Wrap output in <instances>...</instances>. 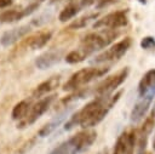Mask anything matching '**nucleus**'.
<instances>
[{
  "label": "nucleus",
  "instance_id": "nucleus-6",
  "mask_svg": "<svg viewBox=\"0 0 155 154\" xmlns=\"http://www.w3.org/2000/svg\"><path fill=\"white\" fill-rule=\"evenodd\" d=\"M128 68H125L122 70H120L119 73L108 76L107 79H104L96 89V93L97 96H110L127 78L128 75Z\"/></svg>",
  "mask_w": 155,
  "mask_h": 154
},
{
  "label": "nucleus",
  "instance_id": "nucleus-28",
  "mask_svg": "<svg viewBox=\"0 0 155 154\" xmlns=\"http://www.w3.org/2000/svg\"><path fill=\"white\" fill-rule=\"evenodd\" d=\"M150 116H153V118L155 119V102H154V104H153V107H151V112H150Z\"/></svg>",
  "mask_w": 155,
  "mask_h": 154
},
{
  "label": "nucleus",
  "instance_id": "nucleus-1",
  "mask_svg": "<svg viewBox=\"0 0 155 154\" xmlns=\"http://www.w3.org/2000/svg\"><path fill=\"white\" fill-rule=\"evenodd\" d=\"M121 93L122 91H119L113 96H97L69 118L64 125V130H71L76 125H80L84 129L98 125L107 116L113 105L119 101Z\"/></svg>",
  "mask_w": 155,
  "mask_h": 154
},
{
  "label": "nucleus",
  "instance_id": "nucleus-3",
  "mask_svg": "<svg viewBox=\"0 0 155 154\" xmlns=\"http://www.w3.org/2000/svg\"><path fill=\"white\" fill-rule=\"evenodd\" d=\"M109 72V67H90V68H82L74 73L69 80L64 84L63 90L65 91H73L78 90L81 86L91 82L92 80L103 76Z\"/></svg>",
  "mask_w": 155,
  "mask_h": 154
},
{
  "label": "nucleus",
  "instance_id": "nucleus-13",
  "mask_svg": "<svg viewBox=\"0 0 155 154\" xmlns=\"http://www.w3.org/2000/svg\"><path fill=\"white\" fill-rule=\"evenodd\" d=\"M155 127V120L153 116H148L139 131V136L137 137V146H138V152L137 153H142L145 154V147L148 143V137L151 133V131Z\"/></svg>",
  "mask_w": 155,
  "mask_h": 154
},
{
  "label": "nucleus",
  "instance_id": "nucleus-4",
  "mask_svg": "<svg viewBox=\"0 0 155 154\" xmlns=\"http://www.w3.org/2000/svg\"><path fill=\"white\" fill-rule=\"evenodd\" d=\"M114 30L115 29H104L99 33H90L82 39L80 47L84 49L88 53V56L98 50L104 49L116 38L117 33H115Z\"/></svg>",
  "mask_w": 155,
  "mask_h": 154
},
{
  "label": "nucleus",
  "instance_id": "nucleus-15",
  "mask_svg": "<svg viewBox=\"0 0 155 154\" xmlns=\"http://www.w3.org/2000/svg\"><path fill=\"white\" fill-rule=\"evenodd\" d=\"M138 93L139 97L148 93L155 95V69H150L143 75L138 84Z\"/></svg>",
  "mask_w": 155,
  "mask_h": 154
},
{
  "label": "nucleus",
  "instance_id": "nucleus-25",
  "mask_svg": "<svg viewBox=\"0 0 155 154\" xmlns=\"http://www.w3.org/2000/svg\"><path fill=\"white\" fill-rule=\"evenodd\" d=\"M15 0H0V8H5V7H8L13 4Z\"/></svg>",
  "mask_w": 155,
  "mask_h": 154
},
{
  "label": "nucleus",
  "instance_id": "nucleus-29",
  "mask_svg": "<svg viewBox=\"0 0 155 154\" xmlns=\"http://www.w3.org/2000/svg\"><path fill=\"white\" fill-rule=\"evenodd\" d=\"M138 1H139L140 4H145V2H147V0H138Z\"/></svg>",
  "mask_w": 155,
  "mask_h": 154
},
{
  "label": "nucleus",
  "instance_id": "nucleus-7",
  "mask_svg": "<svg viewBox=\"0 0 155 154\" xmlns=\"http://www.w3.org/2000/svg\"><path fill=\"white\" fill-rule=\"evenodd\" d=\"M128 22L127 18V12L126 11H115V12H110L107 16L102 17L101 19H98L94 24L93 28L94 29H117L121 27H125Z\"/></svg>",
  "mask_w": 155,
  "mask_h": 154
},
{
  "label": "nucleus",
  "instance_id": "nucleus-22",
  "mask_svg": "<svg viewBox=\"0 0 155 154\" xmlns=\"http://www.w3.org/2000/svg\"><path fill=\"white\" fill-rule=\"evenodd\" d=\"M126 146H127V132H124L119 136L114 144L113 154H125L126 152Z\"/></svg>",
  "mask_w": 155,
  "mask_h": 154
},
{
  "label": "nucleus",
  "instance_id": "nucleus-23",
  "mask_svg": "<svg viewBox=\"0 0 155 154\" xmlns=\"http://www.w3.org/2000/svg\"><path fill=\"white\" fill-rule=\"evenodd\" d=\"M136 132L131 131L127 133V146H126V152L125 154H134V146H136Z\"/></svg>",
  "mask_w": 155,
  "mask_h": 154
},
{
  "label": "nucleus",
  "instance_id": "nucleus-14",
  "mask_svg": "<svg viewBox=\"0 0 155 154\" xmlns=\"http://www.w3.org/2000/svg\"><path fill=\"white\" fill-rule=\"evenodd\" d=\"M69 110H70V108H68V109H65L64 112H62L61 114H58V115H56V116H53L48 122H46L40 130H39V132H38V135L40 136V137H47V136H50L67 118H68V114H69Z\"/></svg>",
  "mask_w": 155,
  "mask_h": 154
},
{
  "label": "nucleus",
  "instance_id": "nucleus-17",
  "mask_svg": "<svg viewBox=\"0 0 155 154\" xmlns=\"http://www.w3.org/2000/svg\"><path fill=\"white\" fill-rule=\"evenodd\" d=\"M52 36V33L51 32H40L35 35H33L31 38H29L28 40V46L31 49V50H38V49H41L44 47L51 39Z\"/></svg>",
  "mask_w": 155,
  "mask_h": 154
},
{
  "label": "nucleus",
  "instance_id": "nucleus-9",
  "mask_svg": "<svg viewBox=\"0 0 155 154\" xmlns=\"http://www.w3.org/2000/svg\"><path fill=\"white\" fill-rule=\"evenodd\" d=\"M54 95L52 96H47V97H44L41 99H39L30 109L29 114L27 115V119L24 120V125H30L33 122H35L42 114H45L47 112V109L50 108L51 103L54 101Z\"/></svg>",
  "mask_w": 155,
  "mask_h": 154
},
{
  "label": "nucleus",
  "instance_id": "nucleus-20",
  "mask_svg": "<svg viewBox=\"0 0 155 154\" xmlns=\"http://www.w3.org/2000/svg\"><path fill=\"white\" fill-rule=\"evenodd\" d=\"M86 57H88V53H87L84 49L79 47V49H76V50L70 51V52L65 56L64 59H65V62H68V63H70V64H76V63L82 62Z\"/></svg>",
  "mask_w": 155,
  "mask_h": 154
},
{
  "label": "nucleus",
  "instance_id": "nucleus-10",
  "mask_svg": "<svg viewBox=\"0 0 155 154\" xmlns=\"http://www.w3.org/2000/svg\"><path fill=\"white\" fill-rule=\"evenodd\" d=\"M154 96H155L154 93H148L145 96L139 97V101L134 104V107L132 108L131 115H130V119L132 122H138L144 118V115L147 114V112L154 99Z\"/></svg>",
  "mask_w": 155,
  "mask_h": 154
},
{
  "label": "nucleus",
  "instance_id": "nucleus-8",
  "mask_svg": "<svg viewBox=\"0 0 155 154\" xmlns=\"http://www.w3.org/2000/svg\"><path fill=\"white\" fill-rule=\"evenodd\" d=\"M38 8H39V2H33V4H29L24 8L19 7V8L5 10L4 12L0 13V22L1 23H13V22H17V21L24 18L25 16L31 15Z\"/></svg>",
  "mask_w": 155,
  "mask_h": 154
},
{
  "label": "nucleus",
  "instance_id": "nucleus-2",
  "mask_svg": "<svg viewBox=\"0 0 155 154\" xmlns=\"http://www.w3.org/2000/svg\"><path fill=\"white\" fill-rule=\"evenodd\" d=\"M97 138L94 130H84L54 147L48 154H80L88 149Z\"/></svg>",
  "mask_w": 155,
  "mask_h": 154
},
{
  "label": "nucleus",
  "instance_id": "nucleus-30",
  "mask_svg": "<svg viewBox=\"0 0 155 154\" xmlns=\"http://www.w3.org/2000/svg\"><path fill=\"white\" fill-rule=\"evenodd\" d=\"M40 1H42V0H40Z\"/></svg>",
  "mask_w": 155,
  "mask_h": 154
},
{
  "label": "nucleus",
  "instance_id": "nucleus-12",
  "mask_svg": "<svg viewBox=\"0 0 155 154\" xmlns=\"http://www.w3.org/2000/svg\"><path fill=\"white\" fill-rule=\"evenodd\" d=\"M62 55L63 52L61 50H50V51H46L44 53H41L40 56L36 57L35 59V65L41 69V70H45V69H48L53 65H56L57 63H59V61L62 59Z\"/></svg>",
  "mask_w": 155,
  "mask_h": 154
},
{
  "label": "nucleus",
  "instance_id": "nucleus-18",
  "mask_svg": "<svg viewBox=\"0 0 155 154\" xmlns=\"http://www.w3.org/2000/svg\"><path fill=\"white\" fill-rule=\"evenodd\" d=\"M28 110H29V101L23 99V101L18 102L12 109V119L22 120L23 118H25L28 115Z\"/></svg>",
  "mask_w": 155,
  "mask_h": 154
},
{
  "label": "nucleus",
  "instance_id": "nucleus-26",
  "mask_svg": "<svg viewBox=\"0 0 155 154\" xmlns=\"http://www.w3.org/2000/svg\"><path fill=\"white\" fill-rule=\"evenodd\" d=\"M114 2V0H99V2H98V5H97V7H104V6H107V5H109V4H113Z\"/></svg>",
  "mask_w": 155,
  "mask_h": 154
},
{
  "label": "nucleus",
  "instance_id": "nucleus-11",
  "mask_svg": "<svg viewBox=\"0 0 155 154\" xmlns=\"http://www.w3.org/2000/svg\"><path fill=\"white\" fill-rule=\"evenodd\" d=\"M30 32V24H24L13 29H10L7 32H5L1 38H0V44L5 47L11 46L13 44H16L18 40H21L23 36H25L28 33Z\"/></svg>",
  "mask_w": 155,
  "mask_h": 154
},
{
  "label": "nucleus",
  "instance_id": "nucleus-16",
  "mask_svg": "<svg viewBox=\"0 0 155 154\" xmlns=\"http://www.w3.org/2000/svg\"><path fill=\"white\" fill-rule=\"evenodd\" d=\"M59 82H61V76L59 75H56V76H51L48 78L47 80H45L44 82H41L34 91L33 96L34 97H40L42 95H46L47 92L54 90L56 87L59 86Z\"/></svg>",
  "mask_w": 155,
  "mask_h": 154
},
{
  "label": "nucleus",
  "instance_id": "nucleus-24",
  "mask_svg": "<svg viewBox=\"0 0 155 154\" xmlns=\"http://www.w3.org/2000/svg\"><path fill=\"white\" fill-rule=\"evenodd\" d=\"M140 47L144 49V50L155 49V39L153 36H144L140 40Z\"/></svg>",
  "mask_w": 155,
  "mask_h": 154
},
{
  "label": "nucleus",
  "instance_id": "nucleus-5",
  "mask_svg": "<svg viewBox=\"0 0 155 154\" xmlns=\"http://www.w3.org/2000/svg\"><path fill=\"white\" fill-rule=\"evenodd\" d=\"M130 46H131V38H125V39L115 42L114 45H111L109 49H107L98 56H96L94 59H92V63L99 64V63H104V62L117 61L128 51Z\"/></svg>",
  "mask_w": 155,
  "mask_h": 154
},
{
  "label": "nucleus",
  "instance_id": "nucleus-19",
  "mask_svg": "<svg viewBox=\"0 0 155 154\" xmlns=\"http://www.w3.org/2000/svg\"><path fill=\"white\" fill-rule=\"evenodd\" d=\"M79 11H80V6L71 2V4L67 5V6L61 11V13H59V16H58V19H59L61 22H67V21L71 19L73 17H75Z\"/></svg>",
  "mask_w": 155,
  "mask_h": 154
},
{
  "label": "nucleus",
  "instance_id": "nucleus-21",
  "mask_svg": "<svg viewBox=\"0 0 155 154\" xmlns=\"http://www.w3.org/2000/svg\"><path fill=\"white\" fill-rule=\"evenodd\" d=\"M97 17V13H92V15H86V16H82L80 18H76L74 22H71L69 24V29H81L84 27H86L88 24V22L91 19H94Z\"/></svg>",
  "mask_w": 155,
  "mask_h": 154
},
{
  "label": "nucleus",
  "instance_id": "nucleus-27",
  "mask_svg": "<svg viewBox=\"0 0 155 154\" xmlns=\"http://www.w3.org/2000/svg\"><path fill=\"white\" fill-rule=\"evenodd\" d=\"M93 2L94 0H81V6H90Z\"/></svg>",
  "mask_w": 155,
  "mask_h": 154
}]
</instances>
